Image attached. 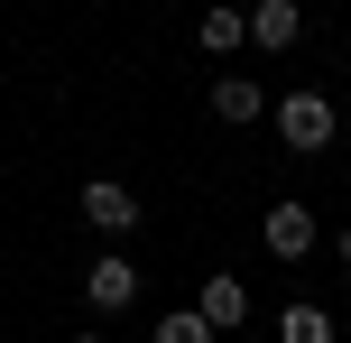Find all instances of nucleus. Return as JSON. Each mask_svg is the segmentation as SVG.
<instances>
[{
  "label": "nucleus",
  "mask_w": 351,
  "mask_h": 343,
  "mask_svg": "<svg viewBox=\"0 0 351 343\" xmlns=\"http://www.w3.org/2000/svg\"><path fill=\"white\" fill-rule=\"evenodd\" d=\"M333 130H342V111H333V93H315V84H296V93H278V140L296 148V158H324V148H333Z\"/></svg>",
  "instance_id": "1"
},
{
  "label": "nucleus",
  "mask_w": 351,
  "mask_h": 343,
  "mask_svg": "<svg viewBox=\"0 0 351 343\" xmlns=\"http://www.w3.org/2000/svg\"><path fill=\"white\" fill-rule=\"evenodd\" d=\"M84 223H93L102 241H130V232H139V195H130L121 177H93V186H84Z\"/></svg>",
  "instance_id": "2"
},
{
  "label": "nucleus",
  "mask_w": 351,
  "mask_h": 343,
  "mask_svg": "<svg viewBox=\"0 0 351 343\" xmlns=\"http://www.w3.org/2000/svg\"><path fill=\"white\" fill-rule=\"evenodd\" d=\"M259 241H268V260H305V251H315V214H305L296 195H278L259 214Z\"/></svg>",
  "instance_id": "3"
},
{
  "label": "nucleus",
  "mask_w": 351,
  "mask_h": 343,
  "mask_svg": "<svg viewBox=\"0 0 351 343\" xmlns=\"http://www.w3.org/2000/svg\"><path fill=\"white\" fill-rule=\"evenodd\" d=\"M130 297H139V269H130L121 251H102V260L84 269V307H93V316H121Z\"/></svg>",
  "instance_id": "4"
},
{
  "label": "nucleus",
  "mask_w": 351,
  "mask_h": 343,
  "mask_svg": "<svg viewBox=\"0 0 351 343\" xmlns=\"http://www.w3.org/2000/svg\"><path fill=\"white\" fill-rule=\"evenodd\" d=\"M296 37H305V10H296V0H250V47L287 56Z\"/></svg>",
  "instance_id": "5"
},
{
  "label": "nucleus",
  "mask_w": 351,
  "mask_h": 343,
  "mask_svg": "<svg viewBox=\"0 0 351 343\" xmlns=\"http://www.w3.org/2000/svg\"><path fill=\"white\" fill-rule=\"evenodd\" d=\"M194 307H204V325H213V334H231V325H250V288H241V278H231V269H213V278H204V297H194Z\"/></svg>",
  "instance_id": "6"
},
{
  "label": "nucleus",
  "mask_w": 351,
  "mask_h": 343,
  "mask_svg": "<svg viewBox=\"0 0 351 343\" xmlns=\"http://www.w3.org/2000/svg\"><path fill=\"white\" fill-rule=\"evenodd\" d=\"M194 37H204V56H241V47H250V10L204 0V28H194Z\"/></svg>",
  "instance_id": "7"
},
{
  "label": "nucleus",
  "mask_w": 351,
  "mask_h": 343,
  "mask_svg": "<svg viewBox=\"0 0 351 343\" xmlns=\"http://www.w3.org/2000/svg\"><path fill=\"white\" fill-rule=\"evenodd\" d=\"M259 111H268V93L250 84V74H213V121L241 130V121H259Z\"/></svg>",
  "instance_id": "8"
},
{
  "label": "nucleus",
  "mask_w": 351,
  "mask_h": 343,
  "mask_svg": "<svg viewBox=\"0 0 351 343\" xmlns=\"http://www.w3.org/2000/svg\"><path fill=\"white\" fill-rule=\"evenodd\" d=\"M278 343H333V307H315V297H287V307H278Z\"/></svg>",
  "instance_id": "9"
},
{
  "label": "nucleus",
  "mask_w": 351,
  "mask_h": 343,
  "mask_svg": "<svg viewBox=\"0 0 351 343\" xmlns=\"http://www.w3.org/2000/svg\"><path fill=\"white\" fill-rule=\"evenodd\" d=\"M148 343H222V334L204 325V307H176V316H158V334H148Z\"/></svg>",
  "instance_id": "10"
},
{
  "label": "nucleus",
  "mask_w": 351,
  "mask_h": 343,
  "mask_svg": "<svg viewBox=\"0 0 351 343\" xmlns=\"http://www.w3.org/2000/svg\"><path fill=\"white\" fill-rule=\"evenodd\" d=\"M342 269H351V223H342Z\"/></svg>",
  "instance_id": "11"
},
{
  "label": "nucleus",
  "mask_w": 351,
  "mask_h": 343,
  "mask_svg": "<svg viewBox=\"0 0 351 343\" xmlns=\"http://www.w3.org/2000/svg\"><path fill=\"white\" fill-rule=\"evenodd\" d=\"M74 343H102V334H74Z\"/></svg>",
  "instance_id": "12"
}]
</instances>
